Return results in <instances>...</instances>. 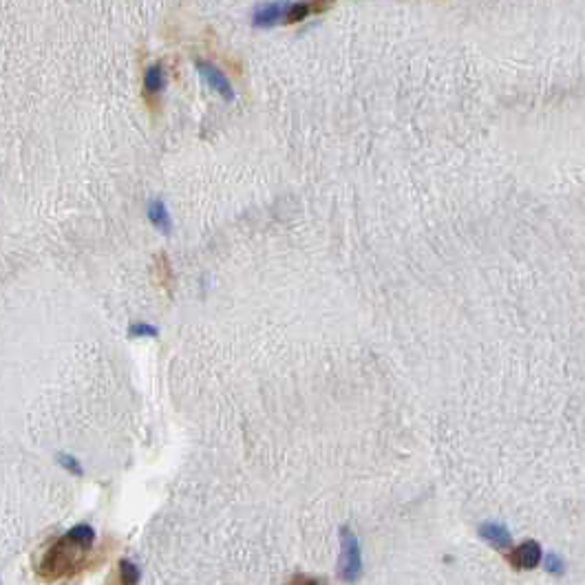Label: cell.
<instances>
[{
	"label": "cell",
	"mask_w": 585,
	"mask_h": 585,
	"mask_svg": "<svg viewBox=\"0 0 585 585\" xmlns=\"http://www.w3.org/2000/svg\"><path fill=\"white\" fill-rule=\"evenodd\" d=\"M95 532L87 523H78L67 534L58 536L44 548L42 557L38 559V577L44 581H60L71 579L82 572L87 564V555L93 548Z\"/></svg>",
	"instance_id": "6da1fadb"
},
{
	"label": "cell",
	"mask_w": 585,
	"mask_h": 585,
	"mask_svg": "<svg viewBox=\"0 0 585 585\" xmlns=\"http://www.w3.org/2000/svg\"><path fill=\"white\" fill-rule=\"evenodd\" d=\"M363 575V557H360V541L349 530H340V561H338V577L344 583H356Z\"/></svg>",
	"instance_id": "7a4b0ae2"
},
{
	"label": "cell",
	"mask_w": 585,
	"mask_h": 585,
	"mask_svg": "<svg viewBox=\"0 0 585 585\" xmlns=\"http://www.w3.org/2000/svg\"><path fill=\"white\" fill-rule=\"evenodd\" d=\"M506 559L515 570H534L543 561V552H541L539 541L528 539V541L519 543L517 548H510Z\"/></svg>",
	"instance_id": "3957f363"
},
{
	"label": "cell",
	"mask_w": 585,
	"mask_h": 585,
	"mask_svg": "<svg viewBox=\"0 0 585 585\" xmlns=\"http://www.w3.org/2000/svg\"><path fill=\"white\" fill-rule=\"evenodd\" d=\"M195 64H197L199 76L204 78V82H206V85H208L212 91H217L225 102H234V100H236V93H234L232 82L225 78L223 71H219L217 67L210 64V62H204V60H197Z\"/></svg>",
	"instance_id": "277c9868"
},
{
	"label": "cell",
	"mask_w": 585,
	"mask_h": 585,
	"mask_svg": "<svg viewBox=\"0 0 585 585\" xmlns=\"http://www.w3.org/2000/svg\"><path fill=\"white\" fill-rule=\"evenodd\" d=\"M166 69L161 62H155L146 69L144 73V87H141V95H144L146 104L150 106V111H155L159 106L161 93L166 89Z\"/></svg>",
	"instance_id": "5b68a950"
},
{
	"label": "cell",
	"mask_w": 585,
	"mask_h": 585,
	"mask_svg": "<svg viewBox=\"0 0 585 585\" xmlns=\"http://www.w3.org/2000/svg\"><path fill=\"white\" fill-rule=\"evenodd\" d=\"M290 3H265L259 5L252 14V25L259 29H272L285 25V16H288Z\"/></svg>",
	"instance_id": "8992f818"
},
{
	"label": "cell",
	"mask_w": 585,
	"mask_h": 585,
	"mask_svg": "<svg viewBox=\"0 0 585 585\" xmlns=\"http://www.w3.org/2000/svg\"><path fill=\"white\" fill-rule=\"evenodd\" d=\"M477 532H480V536L488 545L497 548V550H510L512 548V534L508 532V528L504 526V523L484 521L482 526L477 528Z\"/></svg>",
	"instance_id": "52a82bcc"
},
{
	"label": "cell",
	"mask_w": 585,
	"mask_h": 585,
	"mask_svg": "<svg viewBox=\"0 0 585 585\" xmlns=\"http://www.w3.org/2000/svg\"><path fill=\"white\" fill-rule=\"evenodd\" d=\"M333 7V3L329 0H314V3H290L288 16H285V25H298L309 16H318L325 14Z\"/></svg>",
	"instance_id": "ba28073f"
},
{
	"label": "cell",
	"mask_w": 585,
	"mask_h": 585,
	"mask_svg": "<svg viewBox=\"0 0 585 585\" xmlns=\"http://www.w3.org/2000/svg\"><path fill=\"white\" fill-rule=\"evenodd\" d=\"M146 214H148V221H150L159 232L171 234V230H173V219H171V212H168V208H166V204H164L161 199H150V201H148V208H146Z\"/></svg>",
	"instance_id": "9c48e42d"
},
{
	"label": "cell",
	"mask_w": 585,
	"mask_h": 585,
	"mask_svg": "<svg viewBox=\"0 0 585 585\" xmlns=\"http://www.w3.org/2000/svg\"><path fill=\"white\" fill-rule=\"evenodd\" d=\"M137 583H139V568L128 559L119 561L113 577L109 579V585H137Z\"/></svg>",
	"instance_id": "30bf717a"
},
{
	"label": "cell",
	"mask_w": 585,
	"mask_h": 585,
	"mask_svg": "<svg viewBox=\"0 0 585 585\" xmlns=\"http://www.w3.org/2000/svg\"><path fill=\"white\" fill-rule=\"evenodd\" d=\"M543 568L548 575H552V577H564L566 575V561L561 559L557 552H548L543 557Z\"/></svg>",
	"instance_id": "8fae6325"
},
{
	"label": "cell",
	"mask_w": 585,
	"mask_h": 585,
	"mask_svg": "<svg viewBox=\"0 0 585 585\" xmlns=\"http://www.w3.org/2000/svg\"><path fill=\"white\" fill-rule=\"evenodd\" d=\"M128 336L130 338H157L159 329L148 325V322H133V325L128 327Z\"/></svg>",
	"instance_id": "7c38bea8"
},
{
	"label": "cell",
	"mask_w": 585,
	"mask_h": 585,
	"mask_svg": "<svg viewBox=\"0 0 585 585\" xmlns=\"http://www.w3.org/2000/svg\"><path fill=\"white\" fill-rule=\"evenodd\" d=\"M58 462H60V466L67 469L69 473L82 475V466H80V462H78L73 455H64V453H58Z\"/></svg>",
	"instance_id": "4fadbf2b"
},
{
	"label": "cell",
	"mask_w": 585,
	"mask_h": 585,
	"mask_svg": "<svg viewBox=\"0 0 585 585\" xmlns=\"http://www.w3.org/2000/svg\"><path fill=\"white\" fill-rule=\"evenodd\" d=\"M288 585H325L320 579H314V577H307V575H296L290 579Z\"/></svg>",
	"instance_id": "5bb4252c"
}]
</instances>
